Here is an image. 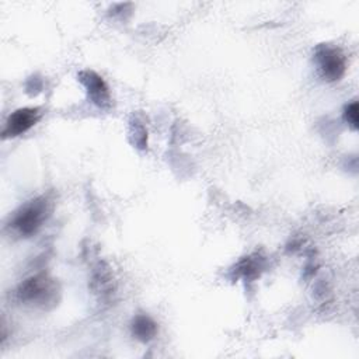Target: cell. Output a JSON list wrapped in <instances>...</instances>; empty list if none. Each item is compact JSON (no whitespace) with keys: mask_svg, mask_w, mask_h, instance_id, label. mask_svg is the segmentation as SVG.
Instances as JSON below:
<instances>
[{"mask_svg":"<svg viewBox=\"0 0 359 359\" xmlns=\"http://www.w3.org/2000/svg\"><path fill=\"white\" fill-rule=\"evenodd\" d=\"M265 268V258L259 254H251L238 261L234 266V273L237 278L252 280L261 275Z\"/></svg>","mask_w":359,"mask_h":359,"instance_id":"52a82bcc","label":"cell"},{"mask_svg":"<svg viewBox=\"0 0 359 359\" xmlns=\"http://www.w3.org/2000/svg\"><path fill=\"white\" fill-rule=\"evenodd\" d=\"M50 215V201L38 196L20 206L11 216L7 227L18 237L28 238L39 231Z\"/></svg>","mask_w":359,"mask_h":359,"instance_id":"6da1fadb","label":"cell"},{"mask_svg":"<svg viewBox=\"0 0 359 359\" xmlns=\"http://www.w3.org/2000/svg\"><path fill=\"white\" fill-rule=\"evenodd\" d=\"M358 111H359V108H358L356 100L349 102L344 109V119L348 123V126L353 130L358 129Z\"/></svg>","mask_w":359,"mask_h":359,"instance_id":"9c48e42d","label":"cell"},{"mask_svg":"<svg viewBox=\"0 0 359 359\" xmlns=\"http://www.w3.org/2000/svg\"><path fill=\"white\" fill-rule=\"evenodd\" d=\"M41 116H42L41 109L34 107H24L13 111L6 119L4 128L1 130L3 139L17 137L24 135L38 123Z\"/></svg>","mask_w":359,"mask_h":359,"instance_id":"5b68a950","label":"cell"},{"mask_svg":"<svg viewBox=\"0 0 359 359\" xmlns=\"http://www.w3.org/2000/svg\"><path fill=\"white\" fill-rule=\"evenodd\" d=\"M130 133L133 136V144L139 149H144L147 146V130L144 128V125L135 119L133 122H130Z\"/></svg>","mask_w":359,"mask_h":359,"instance_id":"ba28073f","label":"cell"},{"mask_svg":"<svg viewBox=\"0 0 359 359\" xmlns=\"http://www.w3.org/2000/svg\"><path fill=\"white\" fill-rule=\"evenodd\" d=\"M79 81L84 86L88 100L100 109L108 111L112 107V97L109 93V87L105 80L95 73L94 70H81L77 74Z\"/></svg>","mask_w":359,"mask_h":359,"instance_id":"277c9868","label":"cell"},{"mask_svg":"<svg viewBox=\"0 0 359 359\" xmlns=\"http://www.w3.org/2000/svg\"><path fill=\"white\" fill-rule=\"evenodd\" d=\"M59 286L46 273H36L24 279L15 289V299L25 306L49 309L57 302Z\"/></svg>","mask_w":359,"mask_h":359,"instance_id":"7a4b0ae2","label":"cell"},{"mask_svg":"<svg viewBox=\"0 0 359 359\" xmlns=\"http://www.w3.org/2000/svg\"><path fill=\"white\" fill-rule=\"evenodd\" d=\"M314 62L323 80L332 83L344 77L346 72V56L341 48L321 43L314 50Z\"/></svg>","mask_w":359,"mask_h":359,"instance_id":"3957f363","label":"cell"},{"mask_svg":"<svg viewBox=\"0 0 359 359\" xmlns=\"http://www.w3.org/2000/svg\"><path fill=\"white\" fill-rule=\"evenodd\" d=\"M130 332L135 339L150 342L157 335V323L147 314H136L130 321Z\"/></svg>","mask_w":359,"mask_h":359,"instance_id":"8992f818","label":"cell"}]
</instances>
